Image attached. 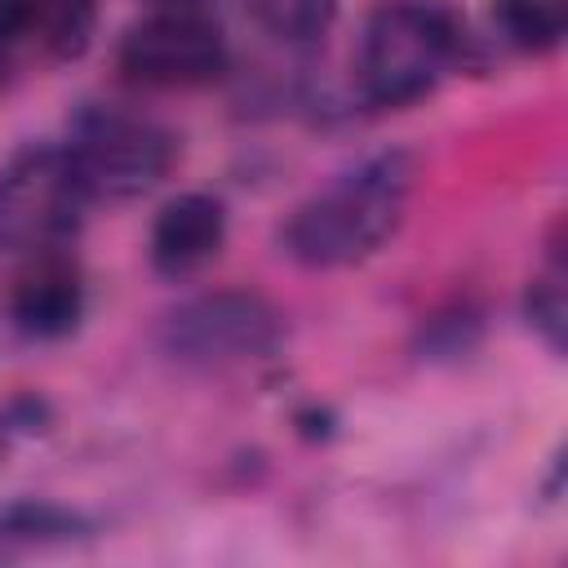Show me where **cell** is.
I'll use <instances>...</instances> for the list:
<instances>
[{
    "label": "cell",
    "instance_id": "1",
    "mask_svg": "<svg viewBox=\"0 0 568 568\" xmlns=\"http://www.w3.org/2000/svg\"><path fill=\"white\" fill-rule=\"evenodd\" d=\"M417 164L408 151H377L342 173L328 191L311 195L284 226V248L302 266H351L364 262L404 213Z\"/></svg>",
    "mask_w": 568,
    "mask_h": 568
},
{
    "label": "cell",
    "instance_id": "2",
    "mask_svg": "<svg viewBox=\"0 0 568 568\" xmlns=\"http://www.w3.org/2000/svg\"><path fill=\"white\" fill-rule=\"evenodd\" d=\"M457 58V27L444 9L422 0H386L359 36V89L377 106H408L426 98Z\"/></svg>",
    "mask_w": 568,
    "mask_h": 568
},
{
    "label": "cell",
    "instance_id": "3",
    "mask_svg": "<svg viewBox=\"0 0 568 568\" xmlns=\"http://www.w3.org/2000/svg\"><path fill=\"white\" fill-rule=\"evenodd\" d=\"M84 195L133 200L151 191L173 164V133L120 106H84L62 146Z\"/></svg>",
    "mask_w": 568,
    "mask_h": 568
},
{
    "label": "cell",
    "instance_id": "4",
    "mask_svg": "<svg viewBox=\"0 0 568 568\" xmlns=\"http://www.w3.org/2000/svg\"><path fill=\"white\" fill-rule=\"evenodd\" d=\"M280 342V315L262 293L217 288L182 302L160 324V346L186 368H235Z\"/></svg>",
    "mask_w": 568,
    "mask_h": 568
},
{
    "label": "cell",
    "instance_id": "5",
    "mask_svg": "<svg viewBox=\"0 0 568 568\" xmlns=\"http://www.w3.org/2000/svg\"><path fill=\"white\" fill-rule=\"evenodd\" d=\"M84 200L62 151L18 155L0 173V248H53L75 231Z\"/></svg>",
    "mask_w": 568,
    "mask_h": 568
},
{
    "label": "cell",
    "instance_id": "6",
    "mask_svg": "<svg viewBox=\"0 0 568 568\" xmlns=\"http://www.w3.org/2000/svg\"><path fill=\"white\" fill-rule=\"evenodd\" d=\"M120 71L155 89L209 84L226 71V40L204 13H151L120 40Z\"/></svg>",
    "mask_w": 568,
    "mask_h": 568
},
{
    "label": "cell",
    "instance_id": "7",
    "mask_svg": "<svg viewBox=\"0 0 568 568\" xmlns=\"http://www.w3.org/2000/svg\"><path fill=\"white\" fill-rule=\"evenodd\" d=\"M226 240V209L222 200L204 195V191H186L178 200H169L155 213L151 226V266L160 275H191L195 266H204Z\"/></svg>",
    "mask_w": 568,
    "mask_h": 568
},
{
    "label": "cell",
    "instance_id": "8",
    "mask_svg": "<svg viewBox=\"0 0 568 568\" xmlns=\"http://www.w3.org/2000/svg\"><path fill=\"white\" fill-rule=\"evenodd\" d=\"M84 315V288L75 266L58 262V257H40L13 288V324L27 337L53 342L67 337Z\"/></svg>",
    "mask_w": 568,
    "mask_h": 568
},
{
    "label": "cell",
    "instance_id": "9",
    "mask_svg": "<svg viewBox=\"0 0 568 568\" xmlns=\"http://www.w3.org/2000/svg\"><path fill=\"white\" fill-rule=\"evenodd\" d=\"M84 532H89V524L67 506L31 501V497L4 501L0 506V564L18 559V555H31V550L67 546V541H75Z\"/></svg>",
    "mask_w": 568,
    "mask_h": 568
},
{
    "label": "cell",
    "instance_id": "10",
    "mask_svg": "<svg viewBox=\"0 0 568 568\" xmlns=\"http://www.w3.org/2000/svg\"><path fill=\"white\" fill-rule=\"evenodd\" d=\"M493 22H497L501 40L524 53H546L564 36L559 0H493Z\"/></svg>",
    "mask_w": 568,
    "mask_h": 568
},
{
    "label": "cell",
    "instance_id": "11",
    "mask_svg": "<svg viewBox=\"0 0 568 568\" xmlns=\"http://www.w3.org/2000/svg\"><path fill=\"white\" fill-rule=\"evenodd\" d=\"M244 9L262 31L280 40H315L320 31H328L337 0H244Z\"/></svg>",
    "mask_w": 568,
    "mask_h": 568
},
{
    "label": "cell",
    "instance_id": "12",
    "mask_svg": "<svg viewBox=\"0 0 568 568\" xmlns=\"http://www.w3.org/2000/svg\"><path fill=\"white\" fill-rule=\"evenodd\" d=\"M524 311H528V324L541 333V342L550 351H564V333H568V302H564V275L550 271V275H537L528 297H524Z\"/></svg>",
    "mask_w": 568,
    "mask_h": 568
},
{
    "label": "cell",
    "instance_id": "13",
    "mask_svg": "<svg viewBox=\"0 0 568 568\" xmlns=\"http://www.w3.org/2000/svg\"><path fill=\"white\" fill-rule=\"evenodd\" d=\"M89 27H93V4L89 0H53L49 4V18H44V31H49V44L53 53H80L84 40H89Z\"/></svg>",
    "mask_w": 568,
    "mask_h": 568
},
{
    "label": "cell",
    "instance_id": "14",
    "mask_svg": "<svg viewBox=\"0 0 568 568\" xmlns=\"http://www.w3.org/2000/svg\"><path fill=\"white\" fill-rule=\"evenodd\" d=\"M27 18H31V4L27 0H0V40L18 36L27 27Z\"/></svg>",
    "mask_w": 568,
    "mask_h": 568
},
{
    "label": "cell",
    "instance_id": "15",
    "mask_svg": "<svg viewBox=\"0 0 568 568\" xmlns=\"http://www.w3.org/2000/svg\"><path fill=\"white\" fill-rule=\"evenodd\" d=\"M155 13H200V0H151Z\"/></svg>",
    "mask_w": 568,
    "mask_h": 568
}]
</instances>
